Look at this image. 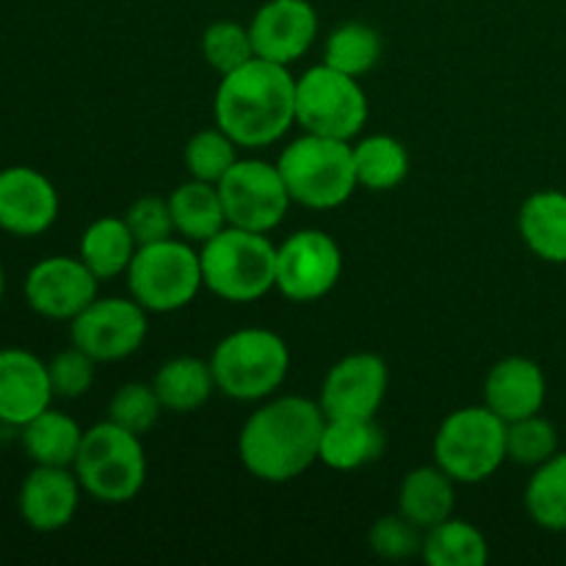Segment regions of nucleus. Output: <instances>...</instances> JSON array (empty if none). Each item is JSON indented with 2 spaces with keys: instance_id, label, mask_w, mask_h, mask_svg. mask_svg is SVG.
I'll use <instances>...</instances> for the list:
<instances>
[{
  "instance_id": "f257e3e1",
  "label": "nucleus",
  "mask_w": 566,
  "mask_h": 566,
  "mask_svg": "<svg viewBox=\"0 0 566 566\" xmlns=\"http://www.w3.org/2000/svg\"><path fill=\"white\" fill-rule=\"evenodd\" d=\"M326 415L304 396H271L243 423L238 457L249 475L287 484L318 462Z\"/></svg>"
},
{
  "instance_id": "f03ea898",
  "label": "nucleus",
  "mask_w": 566,
  "mask_h": 566,
  "mask_svg": "<svg viewBox=\"0 0 566 566\" xmlns=\"http://www.w3.org/2000/svg\"><path fill=\"white\" fill-rule=\"evenodd\" d=\"M213 119L241 149H263L296 125V77L285 64L252 59L221 75Z\"/></svg>"
},
{
  "instance_id": "7ed1b4c3",
  "label": "nucleus",
  "mask_w": 566,
  "mask_h": 566,
  "mask_svg": "<svg viewBox=\"0 0 566 566\" xmlns=\"http://www.w3.org/2000/svg\"><path fill=\"white\" fill-rule=\"evenodd\" d=\"M216 390L232 401L260 403L276 396L291 370V348L285 337L263 326L235 329L216 343L210 354Z\"/></svg>"
},
{
  "instance_id": "20e7f679",
  "label": "nucleus",
  "mask_w": 566,
  "mask_h": 566,
  "mask_svg": "<svg viewBox=\"0 0 566 566\" xmlns=\"http://www.w3.org/2000/svg\"><path fill=\"white\" fill-rule=\"evenodd\" d=\"M202 280L213 296L252 304L276 291V247L265 232L227 224L199 247Z\"/></svg>"
},
{
  "instance_id": "39448f33",
  "label": "nucleus",
  "mask_w": 566,
  "mask_h": 566,
  "mask_svg": "<svg viewBox=\"0 0 566 566\" xmlns=\"http://www.w3.org/2000/svg\"><path fill=\"white\" fill-rule=\"evenodd\" d=\"M72 470L81 481L83 495L92 501L105 506L136 501L147 484V453L142 437L105 418L103 423L83 431Z\"/></svg>"
},
{
  "instance_id": "423d86ee",
  "label": "nucleus",
  "mask_w": 566,
  "mask_h": 566,
  "mask_svg": "<svg viewBox=\"0 0 566 566\" xmlns=\"http://www.w3.org/2000/svg\"><path fill=\"white\" fill-rule=\"evenodd\" d=\"M276 166L293 202L310 210L340 208L359 188L352 142L340 138L304 133L282 149Z\"/></svg>"
},
{
  "instance_id": "0eeeda50",
  "label": "nucleus",
  "mask_w": 566,
  "mask_h": 566,
  "mask_svg": "<svg viewBox=\"0 0 566 566\" xmlns=\"http://www.w3.org/2000/svg\"><path fill=\"white\" fill-rule=\"evenodd\" d=\"M431 451L437 468L446 470L457 484H481L509 462L506 420L497 418L486 403L457 409L440 423Z\"/></svg>"
},
{
  "instance_id": "6e6552de",
  "label": "nucleus",
  "mask_w": 566,
  "mask_h": 566,
  "mask_svg": "<svg viewBox=\"0 0 566 566\" xmlns=\"http://www.w3.org/2000/svg\"><path fill=\"white\" fill-rule=\"evenodd\" d=\"M125 280L130 296L153 315L188 307L205 287L199 252L177 235L138 247Z\"/></svg>"
},
{
  "instance_id": "1a4fd4ad",
  "label": "nucleus",
  "mask_w": 566,
  "mask_h": 566,
  "mask_svg": "<svg viewBox=\"0 0 566 566\" xmlns=\"http://www.w3.org/2000/svg\"><path fill=\"white\" fill-rule=\"evenodd\" d=\"M370 103L357 77L321 61L296 77V125L315 136L354 142L368 125Z\"/></svg>"
},
{
  "instance_id": "9d476101",
  "label": "nucleus",
  "mask_w": 566,
  "mask_h": 566,
  "mask_svg": "<svg viewBox=\"0 0 566 566\" xmlns=\"http://www.w3.org/2000/svg\"><path fill=\"white\" fill-rule=\"evenodd\" d=\"M219 193L227 224L265 235L285 221L293 205L280 166L260 158H238V164L221 177Z\"/></svg>"
},
{
  "instance_id": "9b49d317",
  "label": "nucleus",
  "mask_w": 566,
  "mask_h": 566,
  "mask_svg": "<svg viewBox=\"0 0 566 566\" xmlns=\"http://www.w3.org/2000/svg\"><path fill=\"white\" fill-rule=\"evenodd\" d=\"M343 276V252L324 230H298L276 247V291L296 304L329 296Z\"/></svg>"
},
{
  "instance_id": "f8f14e48",
  "label": "nucleus",
  "mask_w": 566,
  "mask_h": 566,
  "mask_svg": "<svg viewBox=\"0 0 566 566\" xmlns=\"http://www.w3.org/2000/svg\"><path fill=\"white\" fill-rule=\"evenodd\" d=\"M149 335V313L133 296H97L70 321V340L94 363L133 357Z\"/></svg>"
},
{
  "instance_id": "ddd939ff",
  "label": "nucleus",
  "mask_w": 566,
  "mask_h": 566,
  "mask_svg": "<svg viewBox=\"0 0 566 566\" xmlns=\"http://www.w3.org/2000/svg\"><path fill=\"white\" fill-rule=\"evenodd\" d=\"M99 280L81 258L53 254L31 265L25 274V302L39 318L66 321L81 315L97 298Z\"/></svg>"
},
{
  "instance_id": "4468645a",
  "label": "nucleus",
  "mask_w": 566,
  "mask_h": 566,
  "mask_svg": "<svg viewBox=\"0 0 566 566\" xmlns=\"http://www.w3.org/2000/svg\"><path fill=\"white\" fill-rule=\"evenodd\" d=\"M390 387V368L379 354L357 352L337 359L324 376L318 403L326 418H376Z\"/></svg>"
},
{
  "instance_id": "2eb2a0df",
  "label": "nucleus",
  "mask_w": 566,
  "mask_h": 566,
  "mask_svg": "<svg viewBox=\"0 0 566 566\" xmlns=\"http://www.w3.org/2000/svg\"><path fill=\"white\" fill-rule=\"evenodd\" d=\"M61 210L53 180L33 166L0 169V230L14 238H36L55 224Z\"/></svg>"
},
{
  "instance_id": "dca6fc26",
  "label": "nucleus",
  "mask_w": 566,
  "mask_h": 566,
  "mask_svg": "<svg viewBox=\"0 0 566 566\" xmlns=\"http://www.w3.org/2000/svg\"><path fill=\"white\" fill-rule=\"evenodd\" d=\"M258 59L296 64L318 39V11L310 0H269L249 22Z\"/></svg>"
},
{
  "instance_id": "f3484780",
  "label": "nucleus",
  "mask_w": 566,
  "mask_h": 566,
  "mask_svg": "<svg viewBox=\"0 0 566 566\" xmlns=\"http://www.w3.org/2000/svg\"><path fill=\"white\" fill-rule=\"evenodd\" d=\"M83 486L72 468H48L33 464L31 473L22 479L17 509L22 523L36 534H55L75 520L81 506Z\"/></svg>"
},
{
  "instance_id": "a211bd4d",
  "label": "nucleus",
  "mask_w": 566,
  "mask_h": 566,
  "mask_svg": "<svg viewBox=\"0 0 566 566\" xmlns=\"http://www.w3.org/2000/svg\"><path fill=\"white\" fill-rule=\"evenodd\" d=\"M48 363L28 348H0V426L20 431L53 407Z\"/></svg>"
},
{
  "instance_id": "6ab92c4d",
  "label": "nucleus",
  "mask_w": 566,
  "mask_h": 566,
  "mask_svg": "<svg viewBox=\"0 0 566 566\" xmlns=\"http://www.w3.org/2000/svg\"><path fill=\"white\" fill-rule=\"evenodd\" d=\"M547 376L528 357H503L484 379V403L506 423L531 418L545 409Z\"/></svg>"
},
{
  "instance_id": "aec40b11",
  "label": "nucleus",
  "mask_w": 566,
  "mask_h": 566,
  "mask_svg": "<svg viewBox=\"0 0 566 566\" xmlns=\"http://www.w3.org/2000/svg\"><path fill=\"white\" fill-rule=\"evenodd\" d=\"M385 446V431L376 418H326L318 462L337 473H354L379 462Z\"/></svg>"
},
{
  "instance_id": "412c9836",
  "label": "nucleus",
  "mask_w": 566,
  "mask_h": 566,
  "mask_svg": "<svg viewBox=\"0 0 566 566\" xmlns=\"http://www.w3.org/2000/svg\"><path fill=\"white\" fill-rule=\"evenodd\" d=\"M517 230L536 258L566 265V193L556 188L531 193L520 205Z\"/></svg>"
},
{
  "instance_id": "4be33fe9",
  "label": "nucleus",
  "mask_w": 566,
  "mask_h": 566,
  "mask_svg": "<svg viewBox=\"0 0 566 566\" xmlns=\"http://www.w3.org/2000/svg\"><path fill=\"white\" fill-rule=\"evenodd\" d=\"M457 509V481L437 464L429 468H415L403 475L401 490H398V512L418 525L420 531H429L440 525L442 520L453 517Z\"/></svg>"
},
{
  "instance_id": "5701e85b",
  "label": "nucleus",
  "mask_w": 566,
  "mask_h": 566,
  "mask_svg": "<svg viewBox=\"0 0 566 566\" xmlns=\"http://www.w3.org/2000/svg\"><path fill=\"white\" fill-rule=\"evenodd\" d=\"M136 252L138 241L127 227L125 216H99L81 232V243H77V258L99 282L125 276Z\"/></svg>"
},
{
  "instance_id": "b1692460",
  "label": "nucleus",
  "mask_w": 566,
  "mask_h": 566,
  "mask_svg": "<svg viewBox=\"0 0 566 566\" xmlns=\"http://www.w3.org/2000/svg\"><path fill=\"white\" fill-rule=\"evenodd\" d=\"M83 429L75 418L59 409H44L20 429V446L33 464L48 468H72L81 451Z\"/></svg>"
},
{
  "instance_id": "393cba45",
  "label": "nucleus",
  "mask_w": 566,
  "mask_h": 566,
  "mask_svg": "<svg viewBox=\"0 0 566 566\" xmlns=\"http://www.w3.org/2000/svg\"><path fill=\"white\" fill-rule=\"evenodd\" d=\"M171 219H175L177 238L199 243L210 241L227 227L224 205H221L219 186L202 180H186L169 193Z\"/></svg>"
},
{
  "instance_id": "a878e982",
  "label": "nucleus",
  "mask_w": 566,
  "mask_h": 566,
  "mask_svg": "<svg viewBox=\"0 0 566 566\" xmlns=\"http://www.w3.org/2000/svg\"><path fill=\"white\" fill-rule=\"evenodd\" d=\"M153 387L166 412L191 415L210 401L216 392V379L208 359L175 357L160 365Z\"/></svg>"
},
{
  "instance_id": "bb28decb",
  "label": "nucleus",
  "mask_w": 566,
  "mask_h": 566,
  "mask_svg": "<svg viewBox=\"0 0 566 566\" xmlns=\"http://www.w3.org/2000/svg\"><path fill=\"white\" fill-rule=\"evenodd\" d=\"M352 149L359 188L392 191L407 180L412 160H409V149L396 136L374 133V136H365L357 144H352Z\"/></svg>"
},
{
  "instance_id": "cd10ccee",
  "label": "nucleus",
  "mask_w": 566,
  "mask_h": 566,
  "mask_svg": "<svg viewBox=\"0 0 566 566\" xmlns=\"http://www.w3.org/2000/svg\"><path fill=\"white\" fill-rule=\"evenodd\" d=\"M420 558L429 566H484L490 562V542L468 520L448 517L426 531Z\"/></svg>"
},
{
  "instance_id": "c85d7f7f",
  "label": "nucleus",
  "mask_w": 566,
  "mask_h": 566,
  "mask_svg": "<svg viewBox=\"0 0 566 566\" xmlns=\"http://www.w3.org/2000/svg\"><path fill=\"white\" fill-rule=\"evenodd\" d=\"M525 512L551 534H566V453L534 468L525 486Z\"/></svg>"
},
{
  "instance_id": "c756f323",
  "label": "nucleus",
  "mask_w": 566,
  "mask_h": 566,
  "mask_svg": "<svg viewBox=\"0 0 566 566\" xmlns=\"http://www.w3.org/2000/svg\"><path fill=\"white\" fill-rule=\"evenodd\" d=\"M381 33L374 25L359 20L340 22L335 31L326 36L324 44V64L332 70L346 72L352 77H363L379 64L381 59Z\"/></svg>"
},
{
  "instance_id": "7c9ffc66",
  "label": "nucleus",
  "mask_w": 566,
  "mask_h": 566,
  "mask_svg": "<svg viewBox=\"0 0 566 566\" xmlns=\"http://www.w3.org/2000/svg\"><path fill=\"white\" fill-rule=\"evenodd\" d=\"M238 144L235 138L227 136L219 125L208 127V130H199L188 138L186 153H182V160H186V169L193 180L213 182L219 186L221 177L238 164Z\"/></svg>"
},
{
  "instance_id": "2f4dec72",
  "label": "nucleus",
  "mask_w": 566,
  "mask_h": 566,
  "mask_svg": "<svg viewBox=\"0 0 566 566\" xmlns=\"http://www.w3.org/2000/svg\"><path fill=\"white\" fill-rule=\"evenodd\" d=\"M558 453V431L547 418H531L506 423V457L520 468H539Z\"/></svg>"
},
{
  "instance_id": "473e14b6",
  "label": "nucleus",
  "mask_w": 566,
  "mask_h": 566,
  "mask_svg": "<svg viewBox=\"0 0 566 566\" xmlns=\"http://www.w3.org/2000/svg\"><path fill=\"white\" fill-rule=\"evenodd\" d=\"M202 55L210 70H216L219 75H230V72L241 70L243 64L258 59L249 25L232 20H219L205 28Z\"/></svg>"
},
{
  "instance_id": "72a5a7b5",
  "label": "nucleus",
  "mask_w": 566,
  "mask_h": 566,
  "mask_svg": "<svg viewBox=\"0 0 566 566\" xmlns=\"http://www.w3.org/2000/svg\"><path fill=\"white\" fill-rule=\"evenodd\" d=\"M164 412L166 409L164 403H160L155 387L144 385V381H127V385H122L119 390L114 392V398L108 401L111 423L122 426V429L133 431V434L138 437L153 431Z\"/></svg>"
},
{
  "instance_id": "f704fd0d",
  "label": "nucleus",
  "mask_w": 566,
  "mask_h": 566,
  "mask_svg": "<svg viewBox=\"0 0 566 566\" xmlns=\"http://www.w3.org/2000/svg\"><path fill=\"white\" fill-rule=\"evenodd\" d=\"M368 547L385 562H407L423 551V531L409 523L401 512L385 514L370 525Z\"/></svg>"
},
{
  "instance_id": "c9c22d12",
  "label": "nucleus",
  "mask_w": 566,
  "mask_h": 566,
  "mask_svg": "<svg viewBox=\"0 0 566 566\" xmlns=\"http://www.w3.org/2000/svg\"><path fill=\"white\" fill-rule=\"evenodd\" d=\"M94 365L97 363L77 346H70L55 354L48 363L50 385H53L55 398L75 401V398L86 396L94 385Z\"/></svg>"
},
{
  "instance_id": "e433bc0d",
  "label": "nucleus",
  "mask_w": 566,
  "mask_h": 566,
  "mask_svg": "<svg viewBox=\"0 0 566 566\" xmlns=\"http://www.w3.org/2000/svg\"><path fill=\"white\" fill-rule=\"evenodd\" d=\"M125 221L130 227V232L136 235L138 247L155 241H166V238H175V219H171L169 197H155V193H144L136 202H130V208L125 210Z\"/></svg>"
},
{
  "instance_id": "4c0bfd02",
  "label": "nucleus",
  "mask_w": 566,
  "mask_h": 566,
  "mask_svg": "<svg viewBox=\"0 0 566 566\" xmlns=\"http://www.w3.org/2000/svg\"><path fill=\"white\" fill-rule=\"evenodd\" d=\"M6 296V269H3V260H0V302Z\"/></svg>"
}]
</instances>
